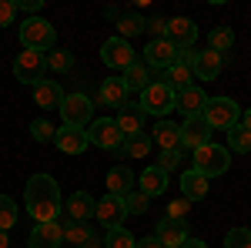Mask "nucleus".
<instances>
[{"label": "nucleus", "mask_w": 251, "mask_h": 248, "mask_svg": "<svg viewBox=\"0 0 251 248\" xmlns=\"http://www.w3.org/2000/svg\"><path fill=\"white\" fill-rule=\"evenodd\" d=\"M127 94H131V91H127L124 77H107V81H100L94 101L104 104V108H124V104H127Z\"/></svg>", "instance_id": "nucleus-15"}, {"label": "nucleus", "mask_w": 251, "mask_h": 248, "mask_svg": "<svg viewBox=\"0 0 251 248\" xmlns=\"http://www.w3.org/2000/svg\"><path fill=\"white\" fill-rule=\"evenodd\" d=\"M177 64L181 67H188V71H194V64H198V51H177Z\"/></svg>", "instance_id": "nucleus-44"}, {"label": "nucleus", "mask_w": 251, "mask_h": 248, "mask_svg": "<svg viewBox=\"0 0 251 248\" xmlns=\"http://www.w3.org/2000/svg\"><path fill=\"white\" fill-rule=\"evenodd\" d=\"M228 148L238 154H248L251 151V131L245 124H234L231 131H228Z\"/></svg>", "instance_id": "nucleus-33"}, {"label": "nucleus", "mask_w": 251, "mask_h": 248, "mask_svg": "<svg viewBox=\"0 0 251 248\" xmlns=\"http://www.w3.org/2000/svg\"><path fill=\"white\" fill-rule=\"evenodd\" d=\"M211 124L204 121V117H184V124H181V151L188 148V151H198V148H204V144H211Z\"/></svg>", "instance_id": "nucleus-11"}, {"label": "nucleus", "mask_w": 251, "mask_h": 248, "mask_svg": "<svg viewBox=\"0 0 251 248\" xmlns=\"http://www.w3.org/2000/svg\"><path fill=\"white\" fill-rule=\"evenodd\" d=\"M134 185H137V178H134V171H131L127 165H117V168L107 171V194L127 198V194L134 191Z\"/></svg>", "instance_id": "nucleus-21"}, {"label": "nucleus", "mask_w": 251, "mask_h": 248, "mask_svg": "<svg viewBox=\"0 0 251 248\" xmlns=\"http://www.w3.org/2000/svg\"><path fill=\"white\" fill-rule=\"evenodd\" d=\"M168 87H171L174 94H181V91H188V87H194V71H188V67H181V64H174V67H168L164 71V77H161Z\"/></svg>", "instance_id": "nucleus-28"}, {"label": "nucleus", "mask_w": 251, "mask_h": 248, "mask_svg": "<svg viewBox=\"0 0 251 248\" xmlns=\"http://www.w3.org/2000/svg\"><path fill=\"white\" fill-rule=\"evenodd\" d=\"M124 205H127V215H144V211H148V205H151V198H148L141 188H134L127 198H124Z\"/></svg>", "instance_id": "nucleus-37"}, {"label": "nucleus", "mask_w": 251, "mask_h": 248, "mask_svg": "<svg viewBox=\"0 0 251 248\" xmlns=\"http://www.w3.org/2000/svg\"><path fill=\"white\" fill-rule=\"evenodd\" d=\"M144 64L148 67H154V71H168L177 64V47H174L171 40H151L148 47H144Z\"/></svg>", "instance_id": "nucleus-12"}, {"label": "nucleus", "mask_w": 251, "mask_h": 248, "mask_svg": "<svg viewBox=\"0 0 251 248\" xmlns=\"http://www.w3.org/2000/svg\"><path fill=\"white\" fill-rule=\"evenodd\" d=\"M234 44V30L231 27H214L211 34H208V51H214V54H228Z\"/></svg>", "instance_id": "nucleus-31"}, {"label": "nucleus", "mask_w": 251, "mask_h": 248, "mask_svg": "<svg viewBox=\"0 0 251 248\" xmlns=\"http://www.w3.org/2000/svg\"><path fill=\"white\" fill-rule=\"evenodd\" d=\"M134 34H144V17L137 14H121L117 17V37H134Z\"/></svg>", "instance_id": "nucleus-32"}, {"label": "nucleus", "mask_w": 251, "mask_h": 248, "mask_svg": "<svg viewBox=\"0 0 251 248\" xmlns=\"http://www.w3.org/2000/svg\"><path fill=\"white\" fill-rule=\"evenodd\" d=\"M17 17V3L14 0H0V27H10Z\"/></svg>", "instance_id": "nucleus-43"}, {"label": "nucleus", "mask_w": 251, "mask_h": 248, "mask_svg": "<svg viewBox=\"0 0 251 248\" xmlns=\"http://www.w3.org/2000/svg\"><path fill=\"white\" fill-rule=\"evenodd\" d=\"M221 67H225V57H221V54L201 51V54H198V64H194V77H198V81H214V77L221 74Z\"/></svg>", "instance_id": "nucleus-26"}, {"label": "nucleus", "mask_w": 251, "mask_h": 248, "mask_svg": "<svg viewBox=\"0 0 251 248\" xmlns=\"http://www.w3.org/2000/svg\"><path fill=\"white\" fill-rule=\"evenodd\" d=\"M54 24H47L44 17H30L20 24V44H24V51H54Z\"/></svg>", "instance_id": "nucleus-3"}, {"label": "nucleus", "mask_w": 251, "mask_h": 248, "mask_svg": "<svg viewBox=\"0 0 251 248\" xmlns=\"http://www.w3.org/2000/svg\"><path fill=\"white\" fill-rule=\"evenodd\" d=\"M44 71H47V54H40V51H20L17 60H14V77L20 84L37 87L44 81Z\"/></svg>", "instance_id": "nucleus-7"}, {"label": "nucleus", "mask_w": 251, "mask_h": 248, "mask_svg": "<svg viewBox=\"0 0 251 248\" xmlns=\"http://www.w3.org/2000/svg\"><path fill=\"white\" fill-rule=\"evenodd\" d=\"M40 3H44V0H20V3H17V10H30V14H37V10H40Z\"/></svg>", "instance_id": "nucleus-45"}, {"label": "nucleus", "mask_w": 251, "mask_h": 248, "mask_svg": "<svg viewBox=\"0 0 251 248\" xmlns=\"http://www.w3.org/2000/svg\"><path fill=\"white\" fill-rule=\"evenodd\" d=\"M177 165H181V151H161V161H157V168H161L164 174H171Z\"/></svg>", "instance_id": "nucleus-42"}, {"label": "nucleus", "mask_w": 251, "mask_h": 248, "mask_svg": "<svg viewBox=\"0 0 251 248\" xmlns=\"http://www.w3.org/2000/svg\"><path fill=\"white\" fill-rule=\"evenodd\" d=\"M0 248H10V235H7L3 228H0Z\"/></svg>", "instance_id": "nucleus-49"}, {"label": "nucleus", "mask_w": 251, "mask_h": 248, "mask_svg": "<svg viewBox=\"0 0 251 248\" xmlns=\"http://www.w3.org/2000/svg\"><path fill=\"white\" fill-rule=\"evenodd\" d=\"M194 37H198V27L191 17H171L168 20V40H171L177 51H191Z\"/></svg>", "instance_id": "nucleus-17"}, {"label": "nucleus", "mask_w": 251, "mask_h": 248, "mask_svg": "<svg viewBox=\"0 0 251 248\" xmlns=\"http://www.w3.org/2000/svg\"><path fill=\"white\" fill-rule=\"evenodd\" d=\"M117 128L124 138H134V134H144V108L134 104V101H127L124 108H117Z\"/></svg>", "instance_id": "nucleus-16"}, {"label": "nucleus", "mask_w": 251, "mask_h": 248, "mask_svg": "<svg viewBox=\"0 0 251 248\" xmlns=\"http://www.w3.org/2000/svg\"><path fill=\"white\" fill-rule=\"evenodd\" d=\"M97 208V198L94 194H87V191H74L71 198H67V218L71 221H87Z\"/></svg>", "instance_id": "nucleus-23"}, {"label": "nucleus", "mask_w": 251, "mask_h": 248, "mask_svg": "<svg viewBox=\"0 0 251 248\" xmlns=\"http://www.w3.org/2000/svg\"><path fill=\"white\" fill-rule=\"evenodd\" d=\"M151 138L148 134H134V138H124V144L117 148V154H124V158H148V151H151Z\"/></svg>", "instance_id": "nucleus-29"}, {"label": "nucleus", "mask_w": 251, "mask_h": 248, "mask_svg": "<svg viewBox=\"0 0 251 248\" xmlns=\"http://www.w3.org/2000/svg\"><path fill=\"white\" fill-rule=\"evenodd\" d=\"M154 238L164 248H181L191 235H188V221H174V218H161L154 225Z\"/></svg>", "instance_id": "nucleus-14"}, {"label": "nucleus", "mask_w": 251, "mask_h": 248, "mask_svg": "<svg viewBox=\"0 0 251 248\" xmlns=\"http://www.w3.org/2000/svg\"><path fill=\"white\" fill-rule=\"evenodd\" d=\"M47 67H50V71H57V74H67V71L74 67V54H71V51H64V47H54V51L47 54Z\"/></svg>", "instance_id": "nucleus-34"}, {"label": "nucleus", "mask_w": 251, "mask_h": 248, "mask_svg": "<svg viewBox=\"0 0 251 248\" xmlns=\"http://www.w3.org/2000/svg\"><path fill=\"white\" fill-rule=\"evenodd\" d=\"M100 60H104L111 71H121V74H124V71L134 67L141 57L134 54V47H131L124 37H107L104 44H100Z\"/></svg>", "instance_id": "nucleus-6"}, {"label": "nucleus", "mask_w": 251, "mask_h": 248, "mask_svg": "<svg viewBox=\"0 0 251 248\" xmlns=\"http://www.w3.org/2000/svg\"><path fill=\"white\" fill-rule=\"evenodd\" d=\"M91 111H94V101L87 94H67L60 104V117H64V128H84L91 124Z\"/></svg>", "instance_id": "nucleus-8"}, {"label": "nucleus", "mask_w": 251, "mask_h": 248, "mask_svg": "<svg viewBox=\"0 0 251 248\" xmlns=\"http://www.w3.org/2000/svg\"><path fill=\"white\" fill-rule=\"evenodd\" d=\"M14 225H17V205L10 194H0V228L10 231Z\"/></svg>", "instance_id": "nucleus-36"}, {"label": "nucleus", "mask_w": 251, "mask_h": 248, "mask_svg": "<svg viewBox=\"0 0 251 248\" xmlns=\"http://www.w3.org/2000/svg\"><path fill=\"white\" fill-rule=\"evenodd\" d=\"M94 218L107 231H111V228H121V225H124V218H127V205H124V198H117V194H104V198H97Z\"/></svg>", "instance_id": "nucleus-10"}, {"label": "nucleus", "mask_w": 251, "mask_h": 248, "mask_svg": "<svg viewBox=\"0 0 251 248\" xmlns=\"http://www.w3.org/2000/svg\"><path fill=\"white\" fill-rule=\"evenodd\" d=\"M27 248H64V225L60 221L34 225L30 238H27Z\"/></svg>", "instance_id": "nucleus-13"}, {"label": "nucleus", "mask_w": 251, "mask_h": 248, "mask_svg": "<svg viewBox=\"0 0 251 248\" xmlns=\"http://www.w3.org/2000/svg\"><path fill=\"white\" fill-rule=\"evenodd\" d=\"M24 201H27V211L34 218V225H44V221H57L60 215V188L50 174H34L24 188Z\"/></svg>", "instance_id": "nucleus-1"}, {"label": "nucleus", "mask_w": 251, "mask_h": 248, "mask_svg": "<svg viewBox=\"0 0 251 248\" xmlns=\"http://www.w3.org/2000/svg\"><path fill=\"white\" fill-rule=\"evenodd\" d=\"M204 104H208V94L194 84V87H188V91H181V94H177V108H174V111H181L184 117H201Z\"/></svg>", "instance_id": "nucleus-22"}, {"label": "nucleus", "mask_w": 251, "mask_h": 248, "mask_svg": "<svg viewBox=\"0 0 251 248\" xmlns=\"http://www.w3.org/2000/svg\"><path fill=\"white\" fill-rule=\"evenodd\" d=\"M104 248H137V238L124 228V225H121V228H111V231H107Z\"/></svg>", "instance_id": "nucleus-35"}, {"label": "nucleus", "mask_w": 251, "mask_h": 248, "mask_svg": "<svg viewBox=\"0 0 251 248\" xmlns=\"http://www.w3.org/2000/svg\"><path fill=\"white\" fill-rule=\"evenodd\" d=\"M188 211H191V201H188V198H174L171 205H168V218H174V221H188Z\"/></svg>", "instance_id": "nucleus-40"}, {"label": "nucleus", "mask_w": 251, "mask_h": 248, "mask_svg": "<svg viewBox=\"0 0 251 248\" xmlns=\"http://www.w3.org/2000/svg\"><path fill=\"white\" fill-rule=\"evenodd\" d=\"M241 124H245V128L251 131V108H248V111H241Z\"/></svg>", "instance_id": "nucleus-48"}, {"label": "nucleus", "mask_w": 251, "mask_h": 248, "mask_svg": "<svg viewBox=\"0 0 251 248\" xmlns=\"http://www.w3.org/2000/svg\"><path fill=\"white\" fill-rule=\"evenodd\" d=\"M201 117L211 124V128H221V131H231L234 124H241V108L234 104L231 97H208Z\"/></svg>", "instance_id": "nucleus-5"}, {"label": "nucleus", "mask_w": 251, "mask_h": 248, "mask_svg": "<svg viewBox=\"0 0 251 248\" xmlns=\"http://www.w3.org/2000/svg\"><path fill=\"white\" fill-rule=\"evenodd\" d=\"M64 242L74 248H97V235L84 221H67L64 225Z\"/></svg>", "instance_id": "nucleus-25"}, {"label": "nucleus", "mask_w": 251, "mask_h": 248, "mask_svg": "<svg viewBox=\"0 0 251 248\" xmlns=\"http://www.w3.org/2000/svg\"><path fill=\"white\" fill-rule=\"evenodd\" d=\"M30 134H34L37 141H54V138H57V128H54L50 121H44V117H37V121L30 124Z\"/></svg>", "instance_id": "nucleus-39"}, {"label": "nucleus", "mask_w": 251, "mask_h": 248, "mask_svg": "<svg viewBox=\"0 0 251 248\" xmlns=\"http://www.w3.org/2000/svg\"><path fill=\"white\" fill-rule=\"evenodd\" d=\"M181 248H208V245H204L201 238H188V242H184V245H181Z\"/></svg>", "instance_id": "nucleus-47"}, {"label": "nucleus", "mask_w": 251, "mask_h": 248, "mask_svg": "<svg viewBox=\"0 0 251 248\" xmlns=\"http://www.w3.org/2000/svg\"><path fill=\"white\" fill-rule=\"evenodd\" d=\"M151 141H154L161 151H181V124L161 117L154 124V131H151Z\"/></svg>", "instance_id": "nucleus-19"}, {"label": "nucleus", "mask_w": 251, "mask_h": 248, "mask_svg": "<svg viewBox=\"0 0 251 248\" xmlns=\"http://www.w3.org/2000/svg\"><path fill=\"white\" fill-rule=\"evenodd\" d=\"M208 191H211V188H208V178L198 174L194 168L181 174V198H188V201H204Z\"/></svg>", "instance_id": "nucleus-24"}, {"label": "nucleus", "mask_w": 251, "mask_h": 248, "mask_svg": "<svg viewBox=\"0 0 251 248\" xmlns=\"http://www.w3.org/2000/svg\"><path fill=\"white\" fill-rule=\"evenodd\" d=\"M137 248H164V245L157 242L154 235H148V238H141V242H137Z\"/></svg>", "instance_id": "nucleus-46"}, {"label": "nucleus", "mask_w": 251, "mask_h": 248, "mask_svg": "<svg viewBox=\"0 0 251 248\" xmlns=\"http://www.w3.org/2000/svg\"><path fill=\"white\" fill-rule=\"evenodd\" d=\"M141 108H144V114H154L157 121H161V117H168L174 108H177V94H174L164 81H151V84L141 91Z\"/></svg>", "instance_id": "nucleus-2"}, {"label": "nucleus", "mask_w": 251, "mask_h": 248, "mask_svg": "<svg viewBox=\"0 0 251 248\" xmlns=\"http://www.w3.org/2000/svg\"><path fill=\"white\" fill-rule=\"evenodd\" d=\"M121 77H124L127 91H144V87L151 84V74H148V64H144V60H137L134 67H127Z\"/></svg>", "instance_id": "nucleus-30"}, {"label": "nucleus", "mask_w": 251, "mask_h": 248, "mask_svg": "<svg viewBox=\"0 0 251 248\" xmlns=\"http://www.w3.org/2000/svg\"><path fill=\"white\" fill-rule=\"evenodd\" d=\"M225 248H251V228H231L225 235Z\"/></svg>", "instance_id": "nucleus-38"}, {"label": "nucleus", "mask_w": 251, "mask_h": 248, "mask_svg": "<svg viewBox=\"0 0 251 248\" xmlns=\"http://www.w3.org/2000/svg\"><path fill=\"white\" fill-rule=\"evenodd\" d=\"M64 87H60L57 81H40L37 87H34V104L44 108V111H60V104H64Z\"/></svg>", "instance_id": "nucleus-20"}, {"label": "nucleus", "mask_w": 251, "mask_h": 248, "mask_svg": "<svg viewBox=\"0 0 251 248\" xmlns=\"http://www.w3.org/2000/svg\"><path fill=\"white\" fill-rule=\"evenodd\" d=\"M144 30L151 34V40H164V37H168V20H164V17L144 20Z\"/></svg>", "instance_id": "nucleus-41"}, {"label": "nucleus", "mask_w": 251, "mask_h": 248, "mask_svg": "<svg viewBox=\"0 0 251 248\" xmlns=\"http://www.w3.org/2000/svg\"><path fill=\"white\" fill-rule=\"evenodd\" d=\"M228 168H231V151L221 148V144H214V141L194 151V171L204 174V178H218V174H225Z\"/></svg>", "instance_id": "nucleus-4"}, {"label": "nucleus", "mask_w": 251, "mask_h": 248, "mask_svg": "<svg viewBox=\"0 0 251 248\" xmlns=\"http://www.w3.org/2000/svg\"><path fill=\"white\" fill-rule=\"evenodd\" d=\"M87 138H91V144L104 148V151H117V148L124 144V134H121L114 117H97V121H91Z\"/></svg>", "instance_id": "nucleus-9"}, {"label": "nucleus", "mask_w": 251, "mask_h": 248, "mask_svg": "<svg viewBox=\"0 0 251 248\" xmlns=\"http://www.w3.org/2000/svg\"><path fill=\"white\" fill-rule=\"evenodd\" d=\"M54 144H57V151H64V154H84L87 144H91V138H87L84 128H57Z\"/></svg>", "instance_id": "nucleus-18"}, {"label": "nucleus", "mask_w": 251, "mask_h": 248, "mask_svg": "<svg viewBox=\"0 0 251 248\" xmlns=\"http://www.w3.org/2000/svg\"><path fill=\"white\" fill-rule=\"evenodd\" d=\"M137 185H141V191H144L148 198H157V194H164V188H168V174L161 171L157 165H151V168H144V171H141Z\"/></svg>", "instance_id": "nucleus-27"}]
</instances>
